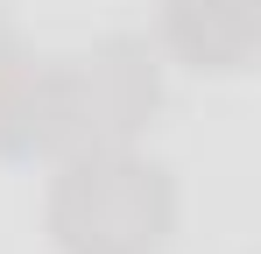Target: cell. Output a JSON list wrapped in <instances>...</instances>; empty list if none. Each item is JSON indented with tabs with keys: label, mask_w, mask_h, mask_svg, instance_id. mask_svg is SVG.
<instances>
[{
	"label": "cell",
	"mask_w": 261,
	"mask_h": 254,
	"mask_svg": "<svg viewBox=\"0 0 261 254\" xmlns=\"http://www.w3.org/2000/svg\"><path fill=\"white\" fill-rule=\"evenodd\" d=\"M163 42L184 71L240 78L261 49V0H163Z\"/></svg>",
	"instance_id": "obj_3"
},
{
	"label": "cell",
	"mask_w": 261,
	"mask_h": 254,
	"mask_svg": "<svg viewBox=\"0 0 261 254\" xmlns=\"http://www.w3.org/2000/svg\"><path fill=\"white\" fill-rule=\"evenodd\" d=\"M29 71H36V57H29L21 29H14V21H7V7H0V113L14 106V92L29 85Z\"/></svg>",
	"instance_id": "obj_4"
},
{
	"label": "cell",
	"mask_w": 261,
	"mask_h": 254,
	"mask_svg": "<svg viewBox=\"0 0 261 254\" xmlns=\"http://www.w3.org/2000/svg\"><path fill=\"white\" fill-rule=\"evenodd\" d=\"M155 113H163L155 49L134 36H106L92 49H78V57H57V64L29 71L14 106L0 113V148L57 163V156H78V148L134 141Z\"/></svg>",
	"instance_id": "obj_1"
},
{
	"label": "cell",
	"mask_w": 261,
	"mask_h": 254,
	"mask_svg": "<svg viewBox=\"0 0 261 254\" xmlns=\"http://www.w3.org/2000/svg\"><path fill=\"white\" fill-rule=\"evenodd\" d=\"M43 226L57 254H163L176 233V176L134 141L57 156Z\"/></svg>",
	"instance_id": "obj_2"
}]
</instances>
